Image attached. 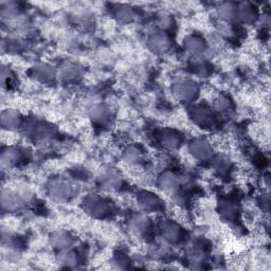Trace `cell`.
<instances>
[{"label": "cell", "instance_id": "obj_3", "mask_svg": "<svg viewBox=\"0 0 271 271\" xmlns=\"http://www.w3.org/2000/svg\"><path fill=\"white\" fill-rule=\"evenodd\" d=\"M139 204H140L143 210L150 212H155L161 209V202L158 199V197L155 196V194L148 192H143L139 197Z\"/></svg>", "mask_w": 271, "mask_h": 271}, {"label": "cell", "instance_id": "obj_6", "mask_svg": "<svg viewBox=\"0 0 271 271\" xmlns=\"http://www.w3.org/2000/svg\"><path fill=\"white\" fill-rule=\"evenodd\" d=\"M176 94L182 99V100H190L194 97V93L196 94V86L193 83L190 82H181L177 84V88H176Z\"/></svg>", "mask_w": 271, "mask_h": 271}, {"label": "cell", "instance_id": "obj_9", "mask_svg": "<svg viewBox=\"0 0 271 271\" xmlns=\"http://www.w3.org/2000/svg\"><path fill=\"white\" fill-rule=\"evenodd\" d=\"M187 47L189 50H192V52H199L198 50L202 49V42L197 38H191L188 40Z\"/></svg>", "mask_w": 271, "mask_h": 271}, {"label": "cell", "instance_id": "obj_2", "mask_svg": "<svg viewBox=\"0 0 271 271\" xmlns=\"http://www.w3.org/2000/svg\"><path fill=\"white\" fill-rule=\"evenodd\" d=\"M191 152L193 155L198 159H207L210 157L212 149L210 146V143L206 140V139L198 138L191 143Z\"/></svg>", "mask_w": 271, "mask_h": 271}, {"label": "cell", "instance_id": "obj_5", "mask_svg": "<svg viewBox=\"0 0 271 271\" xmlns=\"http://www.w3.org/2000/svg\"><path fill=\"white\" fill-rule=\"evenodd\" d=\"M87 206H88V209H89V211L91 212L92 214H94L96 216H103L107 213V204L106 202L100 198V197H91V198L88 199L87 201Z\"/></svg>", "mask_w": 271, "mask_h": 271}, {"label": "cell", "instance_id": "obj_4", "mask_svg": "<svg viewBox=\"0 0 271 271\" xmlns=\"http://www.w3.org/2000/svg\"><path fill=\"white\" fill-rule=\"evenodd\" d=\"M1 118L3 128L14 129L18 128L20 125V116L16 111H13V109H6L5 112L2 113Z\"/></svg>", "mask_w": 271, "mask_h": 271}, {"label": "cell", "instance_id": "obj_8", "mask_svg": "<svg viewBox=\"0 0 271 271\" xmlns=\"http://www.w3.org/2000/svg\"><path fill=\"white\" fill-rule=\"evenodd\" d=\"M164 236L168 240H176L180 238V230L175 224H166L164 226Z\"/></svg>", "mask_w": 271, "mask_h": 271}, {"label": "cell", "instance_id": "obj_7", "mask_svg": "<svg viewBox=\"0 0 271 271\" xmlns=\"http://www.w3.org/2000/svg\"><path fill=\"white\" fill-rule=\"evenodd\" d=\"M194 118L197 123L201 124L203 126H206L209 123H212V120H211L212 116L206 108L197 109V111L194 113Z\"/></svg>", "mask_w": 271, "mask_h": 271}, {"label": "cell", "instance_id": "obj_1", "mask_svg": "<svg viewBox=\"0 0 271 271\" xmlns=\"http://www.w3.org/2000/svg\"><path fill=\"white\" fill-rule=\"evenodd\" d=\"M50 194L57 201L68 200L72 194V188L65 181H54L50 187Z\"/></svg>", "mask_w": 271, "mask_h": 271}]
</instances>
